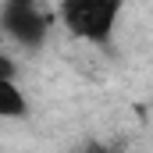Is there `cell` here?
Segmentation results:
<instances>
[{
	"instance_id": "obj_1",
	"label": "cell",
	"mask_w": 153,
	"mask_h": 153,
	"mask_svg": "<svg viewBox=\"0 0 153 153\" xmlns=\"http://www.w3.org/2000/svg\"><path fill=\"white\" fill-rule=\"evenodd\" d=\"M57 11L71 39L89 46H107L121 22L125 0H57Z\"/></svg>"
},
{
	"instance_id": "obj_2",
	"label": "cell",
	"mask_w": 153,
	"mask_h": 153,
	"mask_svg": "<svg viewBox=\"0 0 153 153\" xmlns=\"http://www.w3.org/2000/svg\"><path fill=\"white\" fill-rule=\"evenodd\" d=\"M0 32L22 50H39L50 36V22L36 0H0Z\"/></svg>"
},
{
	"instance_id": "obj_3",
	"label": "cell",
	"mask_w": 153,
	"mask_h": 153,
	"mask_svg": "<svg viewBox=\"0 0 153 153\" xmlns=\"http://www.w3.org/2000/svg\"><path fill=\"white\" fill-rule=\"evenodd\" d=\"M29 117V96L14 78H0V121H22Z\"/></svg>"
},
{
	"instance_id": "obj_4",
	"label": "cell",
	"mask_w": 153,
	"mask_h": 153,
	"mask_svg": "<svg viewBox=\"0 0 153 153\" xmlns=\"http://www.w3.org/2000/svg\"><path fill=\"white\" fill-rule=\"evenodd\" d=\"M18 75V68H14V61L7 57V53H0V78H14Z\"/></svg>"
},
{
	"instance_id": "obj_5",
	"label": "cell",
	"mask_w": 153,
	"mask_h": 153,
	"mask_svg": "<svg viewBox=\"0 0 153 153\" xmlns=\"http://www.w3.org/2000/svg\"><path fill=\"white\" fill-rule=\"evenodd\" d=\"M82 153H121L117 146H111V143H85V150Z\"/></svg>"
}]
</instances>
